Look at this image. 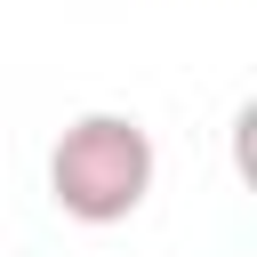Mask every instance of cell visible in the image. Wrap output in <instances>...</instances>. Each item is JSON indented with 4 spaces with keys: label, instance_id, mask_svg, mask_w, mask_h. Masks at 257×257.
<instances>
[{
    "label": "cell",
    "instance_id": "6da1fadb",
    "mask_svg": "<svg viewBox=\"0 0 257 257\" xmlns=\"http://www.w3.org/2000/svg\"><path fill=\"white\" fill-rule=\"evenodd\" d=\"M161 153L137 112H80L48 145V201L72 225H128L153 201Z\"/></svg>",
    "mask_w": 257,
    "mask_h": 257
}]
</instances>
